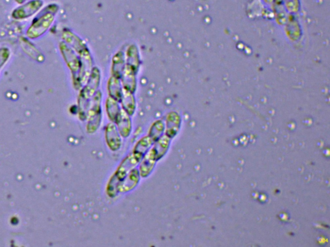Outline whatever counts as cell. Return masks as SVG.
Masks as SVG:
<instances>
[{"label":"cell","mask_w":330,"mask_h":247,"mask_svg":"<svg viewBox=\"0 0 330 247\" xmlns=\"http://www.w3.org/2000/svg\"><path fill=\"white\" fill-rule=\"evenodd\" d=\"M170 144V139L167 137H162L159 139L157 143L155 144L154 149L157 160L164 156V154L167 153Z\"/></svg>","instance_id":"5b68a950"},{"label":"cell","mask_w":330,"mask_h":247,"mask_svg":"<svg viewBox=\"0 0 330 247\" xmlns=\"http://www.w3.org/2000/svg\"><path fill=\"white\" fill-rule=\"evenodd\" d=\"M157 160L154 149L152 148L145 156L140 165V175L143 177H148L153 171L155 162Z\"/></svg>","instance_id":"6da1fadb"},{"label":"cell","mask_w":330,"mask_h":247,"mask_svg":"<svg viewBox=\"0 0 330 247\" xmlns=\"http://www.w3.org/2000/svg\"><path fill=\"white\" fill-rule=\"evenodd\" d=\"M42 5H43V2L41 0H33L22 7L17 8L14 12V16L18 17V18H24V17L32 15L41 8Z\"/></svg>","instance_id":"7a4b0ae2"},{"label":"cell","mask_w":330,"mask_h":247,"mask_svg":"<svg viewBox=\"0 0 330 247\" xmlns=\"http://www.w3.org/2000/svg\"><path fill=\"white\" fill-rule=\"evenodd\" d=\"M106 140L109 147L111 150L117 151L120 148L121 140L117 133L116 129L113 125H110L107 129Z\"/></svg>","instance_id":"3957f363"},{"label":"cell","mask_w":330,"mask_h":247,"mask_svg":"<svg viewBox=\"0 0 330 247\" xmlns=\"http://www.w3.org/2000/svg\"><path fill=\"white\" fill-rule=\"evenodd\" d=\"M140 177L137 169H134L131 173L128 175L126 180L123 182V186L121 187L120 191L127 192L133 189L137 185Z\"/></svg>","instance_id":"277c9868"}]
</instances>
